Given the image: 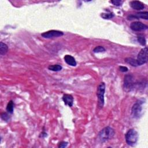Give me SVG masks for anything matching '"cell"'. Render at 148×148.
<instances>
[{"mask_svg":"<svg viewBox=\"0 0 148 148\" xmlns=\"http://www.w3.org/2000/svg\"><path fill=\"white\" fill-rule=\"evenodd\" d=\"M62 67L60 65L56 64V65H51L48 67V69L51 71H55V72H58L60 71L62 69Z\"/></svg>","mask_w":148,"mask_h":148,"instance_id":"14","label":"cell"},{"mask_svg":"<svg viewBox=\"0 0 148 148\" xmlns=\"http://www.w3.org/2000/svg\"><path fill=\"white\" fill-rule=\"evenodd\" d=\"M130 7L137 11H140L145 8V5L139 1H132L130 3Z\"/></svg>","mask_w":148,"mask_h":148,"instance_id":"10","label":"cell"},{"mask_svg":"<svg viewBox=\"0 0 148 148\" xmlns=\"http://www.w3.org/2000/svg\"><path fill=\"white\" fill-rule=\"evenodd\" d=\"M138 139V134L134 129L129 130L126 134V141L127 143L130 146L136 144Z\"/></svg>","mask_w":148,"mask_h":148,"instance_id":"2","label":"cell"},{"mask_svg":"<svg viewBox=\"0 0 148 148\" xmlns=\"http://www.w3.org/2000/svg\"><path fill=\"white\" fill-rule=\"evenodd\" d=\"M101 16L104 19H112V17H114V15L112 13H102Z\"/></svg>","mask_w":148,"mask_h":148,"instance_id":"19","label":"cell"},{"mask_svg":"<svg viewBox=\"0 0 148 148\" xmlns=\"http://www.w3.org/2000/svg\"><path fill=\"white\" fill-rule=\"evenodd\" d=\"M147 48L145 47L142 49L137 56V64L138 65H142L147 62Z\"/></svg>","mask_w":148,"mask_h":148,"instance_id":"4","label":"cell"},{"mask_svg":"<svg viewBox=\"0 0 148 148\" xmlns=\"http://www.w3.org/2000/svg\"><path fill=\"white\" fill-rule=\"evenodd\" d=\"M134 86L133 77L131 75H126L124 79V87L126 89L130 90Z\"/></svg>","mask_w":148,"mask_h":148,"instance_id":"8","label":"cell"},{"mask_svg":"<svg viewBox=\"0 0 148 148\" xmlns=\"http://www.w3.org/2000/svg\"><path fill=\"white\" fill-rule=\"evenodd\" d=\"M105 91V84L101 82L97 89V95L98 100V105L100 108H103L104 105V94Z\"/></svg>","mask_w":148,"mask_h":148,"instance_id":"3","label":"cell"},{"mask_svg":"<svg viewBox=\"0 0 148 148\" xmlns=\"http://www.w3.org/2000/svg\"><path fill=\"white\" fill-rule=\"evenodd\" d=\"M68 145V143L66 142H61L60 143H59V147H65L67 146Z\"/></svg>","mask_w":148,"mask_h":148,"instance_id":"23","label":"cell"},{"mask_svg":"<svg viewBox=\"0 0 148 148\" xmlns=\"http://www.w3.org/2000/svg\"><path fill=\"white\" fill-rule=\"evenodd\" d=\"M64 35V33L61 31L57 30H51L43 33L41 34L42 37L45 38H52L61 37Z\"/></svg>","mask_w":148,"mask_h":148,"instance_id":"6","label":"cell"},{"mask_svg":"<svg viewBox=\"0 0 148 148\" xmlns=\"http://www.w3.org/2000/svg\"><path fill=\"white\" fill-rule=\"evenodd\" d=\"M142 103H140V101L137 102L132 107L131 113L134 117L138 119L140 117V116H141L142 111Z\"/></svg>","mask_w":148,"mask_h":148,"instance_id":"5","label":"cell"},{"mask_svg":"<svg viewBox=\"0 0 148 148\" xmlns=\"http://www.w3.org/2000/svg\"><path fill=\"white\" fill-rule=\"evenodd\" d=\"M63 100L65 104L68 105L69 107H72L73 104V98L70 94H64L63 97Z\"/></svg>","mask_w":148,"mask_h":148,"instance_id":"11","label":"cell"},{"mask_svg":"<svg viewBox=\"0 0 148 148\" xmlns=\"http://www.w3.org/2000/svg\"><path fill=\"white\" fill-rule=\"evenodd\" d=\"M130 28L134 31H141L147 30V26L141 22L135 21L131 24Z\"/></svg>","mask_w":148,"mask_h":148,"instance_id":"7","label":"cell"},{"mask_svg":"<svg viewBox=\"0 0 148 148\" xmlns=\"http://www.w3.org/2000/svg\"><path fill=\"white\" fill-rule=\"evenodd\" d=\"M105 52V49L101 46H98L95 47L93 49V52L94 53H102Z\"/></svg>","mask_w":148,"mask_h":148,"instance_id":"17","label":"cell"},{"mask_svg":"<svg viewBox=\"0 0 148 148\" xmlns=\"http://www.w3.org/2000/svg\"><path fill=\"white\" fill-rule=\"evenodd\" d=\"M114 130L110 127H106L103 129L98 134L100 140L102 142H106L111 139H112L115 135Z\"/></svg>","mask_w":148,"mask_h":148,"instance_id":"1","label":"cell"},{"mask_svg":"<svg viewBox=\"0 0 148 148\" xmlns=\"http://www.w3.org/2000/svg\"><path fill=\"white\" fill-rule=\"evenodd\" d=\"M2 119H3L4 121H9L11 120V116L9 115L7 113H3L1 116Z\"/></svg>","mask_w":148,"mask_h":148,"instance_id":"20","label":"cell"},{"mask_svg":"<svg viewBox=\"0 0 148 148\" xmlns=\"http://www.w3.org/2000/svg\"><path fill=\"white\" fill-rule=\"evenodd\" d=\"M111 3L115 6H120L123 3V1L120 0H114V1H111Z\"/></svg>","mask_w":148,"mask_h":148,"instance_id":"21","label":"cell"},{"mask_svg":"<svg viewBox=\"0 0 148 148\" xmlns=\"http://www.w3.org/2000/svg\"><path fill=\"white\" fill-rule=\"evenodd\" d=\"M8 51V47L7 45L3 42L0 43V55L1 56H4L7 54Z\"/></svg>","mask_w":148,"mask_h":148,"instance_id":"13","label":"cell"},{"mask_svg":"<svg viewBox=\"0 0 148 148\" xmlns=\"http://www.w3.org/2000/svg\"><path fill=\"white\" fill-rule=\"evenodd\" d=\"M137 41L142 46H145L146 45V41L145 37L143 36H138L137 37Z\"/></svg>","mask_w":148,"mask_h":148,"instance_id":"18","label":"cell"},{"mask_svg":"<svg viewBox=\"0 0 148 148\" xmlns=\"http://www.w3.org/2000/svg\"><path fill=\"white\" fill-rule=\"evenodd\" d=\"M14 109V103L12 101H10L7 107V111L9 113H13Z\"/></svg>","mask_w":148,"mask_h":148,"instance_id":"16","label":"cell"},{"mask_svg":"<svg viewBox=\"0 0 148 148\" xmlns=\"http://www.w3.org/2000/svg\"><path fill=\"white\" fill-rule=\"evenodd\" d=\"M125 61L130 64L131 65L133 66V67H137V66H138V64H137V60H135L133 58H130V57H128V58H126L125 59Z\"/></svg>","mask_w":148,"mask_h":148,"instance_id":"15","label":"cell"},{"mask_svg":"<svg viewBox=\"0 0 148 148\" xmlns=\"http://www.w3.org/2000/svg\"><path fill=\"white\" fill-rule=\"evenodd\" d=\"M64 61L65 63L72 67H75L77 65V62L75 61V59H74L73 57H72L71 55H65L64 57Z\"/></svg>","mask_w":148,"mask_h":148,"instance_id":"12","label":"cell"},{"mask_svg":"<svg viewBox=\"0 0 148 148\" xmlns=\"http://www.w3.org/2000/svg\"><path fill=\"white\" fill-rule=\"evenodd\" d=\"M143 19L145 20L148 19V12H142L137 13L135 15H131L127 17V19L129 20H131L133 19Z\"/></svg>","mask_w":148,"mask_h":148,"instance_id":"9","label":"cell"},{"mask_svg":"<svg viewBox=\"0 0 148 148\" xmlns=\"http://www.w3.org/2000/svg\"><path fill=\"white\" fill-rule=\"evenodd\" d=\"M119 69L120 71H121L123 72H126L128 71V68L126 67H123V66L119 67Z\"/></svg>","mask_w":148,"mask_h":148,"instance_id":"22","label":"cell"}]
</instances>
